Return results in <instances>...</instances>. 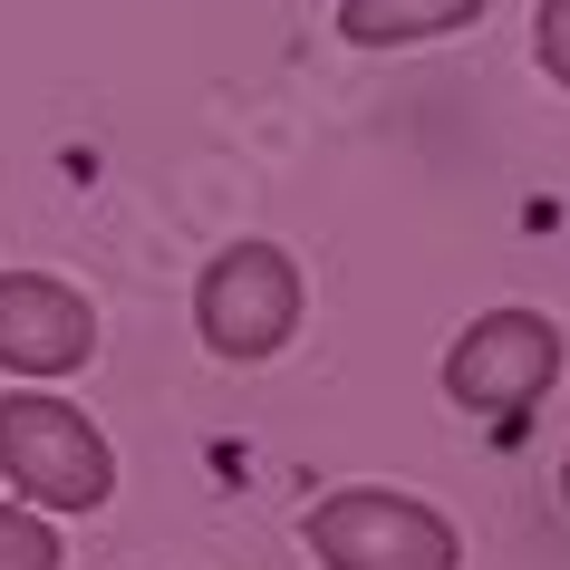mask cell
Segmentation results:
<instances>
[{
  "label": "cell",
  "mask_w": 570,
  "mask_h": 570,
  "mask_svg": "<svg viewBox=\"0 0 570 570\" xmlns=\"http://www.w3.org/2000/svg\"><path fill=\"white\" fill-rule=\"evenodd\" d=\"M561 503H570V454H561Z\"/></svg>",
  "instance_id": "9c48e42d"
},
{
  "label": "cell",
  "mask_w": 570,
  "mask_h": 570,
  "mask_svg": "<svg viewBox=\"0 0 570 570\" xmlns=\"http://www.w3.org/2000/svg\"><path fill=\"white\" fill-rule=\"evenodd\" d=\"M532 59L551 88H570V0H541L532 10Z\"/></svg>",
  "instance_id": "ba28073f"
},
{
  "label": "cell",
  "mask_w": 570,
  "mask_h": 570,
  "mask_svg": "<svg viewBox=\"0 0 570 570\" xmlns=\"http://www.w3.org/2000/svg\"><path fill=\"white\" fill-rule=\"evenodd\" d=\"M0 474L30 512H97L117 493V445L68 396H0Z\"/></svg>",
  "instance_id": "6da1fadb"
},
{
  "label": "cell",
  "mask_w": 570,
  "mask_h": 570,
  "mask_svg": "<svg viewBox=\"0 0 570 570\" xmlns=\"http://www.w3.org/2000/svg\"><path fill=\"white\" fill-rule=\"evenodd\" d=\"M59 532H49V512L30 503H0V570H59Z\"/></svg>",
  "instance_id": "52a82bcc"
},
{
  "label": "cell",
  "mask_w": 570,
  "mask_h": 570,
  "mask_svg": "<svg viewBox=\"0 0 570 570\" xmlns=\"http://www.w3.org/2000/svg\"><path fill=\"white\" fill-rule=\"evenodd\" d=\"M194 330L233 367L281 358L291 330H301V262L281 242H223L204 262V281H194Z\"/></svg>",
  "instance_id": "3957f363"
},
{
  "label": "cell",
  "mask_w": 570,
  "mask_h": 570,
  "mask_svg": "<svg viewBox=\"0 0 570 570\" xmlns=\"http://www.w3.org/2000/svg\"><path fill=\"white\" fill-rule=\"evenodd\" d=\"M561 320L541 309H483L474 330L445 348V396L464 416H522L532 396L561 387Z\"/></svg>",
  "instance_id": "277c9868"
},
{
  "label": "cell",
  "mask_w": 570,
  "mask_h": 570,
  "mask_svg": "<svg viewBox=\"0 0 570 570\" xmlns=\"http://www.w3.org/2000/svg\"><path fill=\"white\" fill-rule=\"evenodd\" d=\"M301 541L320 551V570H464V541L435 503L387 493V483H348L320 493L301 512Z\"/></svg>",
  "instance_id": "7a4b0ae2"
},
{
  "label": "cell",
  "mask_w": 570,
  "mask_h": 570,
  "mask_svg": "<svg viewBox=\"0 0 570 570\" xmlns=\"http://www.w3.org/2000/svg\"><path fill=\"white\" fill-rule=\"evenodd\" d=\"M474 20H483V0H338L348 49H416V39H454Z\"/></svg>",
  "instance_id": "8992f818"
},
{
  "label": "cell",
  "mask_w": 570,
  "mask_h": 570,
  "mask_svg": "<svg viewBox=\"0 0 570 570\" xmlns=\"http://www.w3.org/2000/svg\"><path fill=\"white\" fill-rule=\"evenodd\" d=\"M97 358V309L59 271H0V377L49 387Z\"/></svg>",
  "instance_id": "5b68a950"
}]
</instances>
